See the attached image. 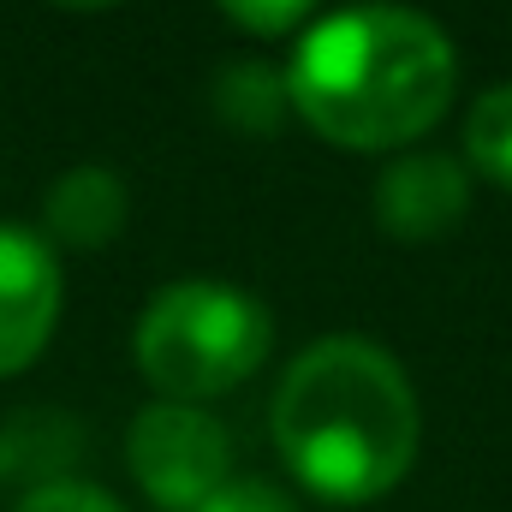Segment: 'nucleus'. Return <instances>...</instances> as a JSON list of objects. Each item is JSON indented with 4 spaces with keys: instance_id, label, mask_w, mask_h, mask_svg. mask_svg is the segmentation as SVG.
Returning a JSON list of instances; mask_svg holds the SVG:
<instances>
[{
    "instance_id": "12",
    "label": "nucleus",
    "mask_w": 512,
    "mask_h": 512,
    "mask_svg": "<svg viewBox=\"0 0 512 512\" xmlns=\"http://www.w3.org/2000/svg\"><path fill=\"white\" fill-rule=\"evenodd\" d=\"M197 512H298V507H292V495H280L262 477H233V483H221Z\"/></svg>"
},
{
    "instance_id": "11",
    "label": "nucleus",
    "mask_w": 512,
    "mask_h": 512,
    "mask_svg": "<svg viewBox=\"0 0 512 512\" xmlns=\"http://www.w3.org/2000/svg\"><path fill=\"white\" fill-rule=\"evenodd\" d=\"M18 512H126L108 489H96V483H72V477H54V483H36Z\"/></svg>"
},
{
    "instance_id": "13",
    "label": "nucleus",
    "mask_w": 512,
    "mask_h": 512,
    "mask_svg": "<svg viewBox=\"0 0 512 512\" xmlns=\"http://www.w3.org/2000/svg\"><path fill=\"white\" fill-rule=\"evenodd\" d=\"M54 6H66V12H108V6H120V0H54Z\"/></svg>"
},
{
    "instance_id": "6",
    "label": "nucleus",
    "mask_w": 512,
    "mask_h": 512,
    "mask_svg": "<svg viewBox=\"0 0 512 512\" xmlns=\"http://www.w3.org/2000/svg\"><path fill=\"white\" fill-rule=\"evenodd\" d=\"M370 209L382 221V233L405 239V245H423V239H441L465 221L471 209V173L441 155V149H423V155H399L376 173V191H370Z\"/></svg>"
},
{
    "instance_id": "5",
    "label": "nucleus",
    "mask_w": 512,
    "mask_h": 512,
    "mask_svg": "<svg viewBox=\"0 0 512 512\" xmlns=\"http://www.w3.org/2000/svg\"><path fill=\"white\" fill-rule=\"evenodd\" d=\"M60 256L42 233L0 221V376L42 358L60 322Z\"/></svg>"
},
{
    "instance_id": "7",
    "label": "nucleus",
    "mask_w": 512,
    "mask_h": 512,
    "mask_svg": "<svg viewBox=\"0 0 512 512\" xmlns=\"http://www.w3.org/2000/svg\"><path fill=\"white\" fill-rule=\"evenodd\" d=\"M126 209H131L126 179H120L114 167H102V161H84V167H72V173H60V179L48 185L42 221H48V233H54L60 245H72V251H102L108 239H120Z\"/></svg>"
},
{
    "instance_id": "3",
    "label": "nucleus",
    "mask_w": 512,
    "mask_h": 512,
    "mask_svg": "<svg viewBox=\"0 0 512 512\" xmlns=\"http://www.w3.org/2000/svg\"><path fill=\"white\" fill-rule=\"evenodd\" d=\"M274 322L251 292L227 280H173L161 286L131 334L137 370L173 405H197L251 382L268 358Z\"/></svg>"
},
{
    "instance_id": "1",
    "label": "nucleus",
    "mask_w": 512,
    "mask_h": 512,
    "mask_svg": "<svg viewBox=\"0 0 512 512\" xmlns=\"http://www.w3.org/2000/svg\"><path fill=\"white\" fill-rule=\"evenodd\" d=\"M268 429L286 471L310 495L370 507L405 483L423 441V405L387 346L364 334H328L286 364Z\"/></svg>"
},
{
    "instance_id": "8",
    "label": "nucleus",
    "mask_w": 512,
    "mask_h": 512,
    "mask_svg": "<svg viewBox=\"0 0 512 512\" xmlns=\"http://www.w3.org/2000/svg\"><path fill=\"white\" fill-rule=\"evenodd\" d=\"M209 102L221 114V126L251 131V137H274L292 114V96H286V72L268 66V60H227L209 84Z\"/></svg>"
},
{
    "instance_id": "10",
    "label": "nucleus",
    "mask_w": 512,
    "mask_h": 512,
    "mask_svg": "<svg viewBox=\"0 0 512 512\" xmlns=\"http://www.w3.org/2000/svg\"><path fill=\"white\" fill-rule=\"evenodd\" d=\"M215 6L251 36H286L316 12V0H215Z\"/></svg>"
},
{
    "instance_id": "4",
    "label": "nucleus",
    "mask_w": 512,
    "mask_h": 512,
    "mask_svg": "<svg viewBox=\"0 0 512 512\" xmlns=\"http://www.w3.org/2000/svg\"><path fill=\"white\" fill-rule=\"evenodd\" d=\"M126 465L161 512H197L221 483H233V441L203 405L155 399L131 417Z\"/></svg>"
},
{
    "instance_id": "2",
    "label": "nucleus",
    "mask_w": 512,
    "mask_h": 512,
    "mask_svg": "<svg viewBox=\"0 0 512 512\" xmlns=\"http://www.w3.org/2000/svg\"><path fill=\"white\" fill-rule=\"evenodd\" d=\"M459 60L447 30L417 6H340L304 30L286 96L334 149H405L453 108Z\"/></svg>"
},
{
    "instance_id": "9",
    "label": "nucleus",
    "mask_w": 512,
    "mask_h": 512,
    "mask_svg": "<svg viewBox=\"0 0 512 512\" xmlns=\"http://www.w3.org/2000/svg\"><path fill=\"white\" fill-rule=\"evenodd\" d=\"M465 155H471V173H483L489 185L512 191V84H495V90H483L471 102Z\"/></svg>"
}]
</instances>
